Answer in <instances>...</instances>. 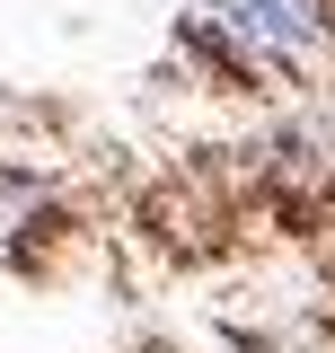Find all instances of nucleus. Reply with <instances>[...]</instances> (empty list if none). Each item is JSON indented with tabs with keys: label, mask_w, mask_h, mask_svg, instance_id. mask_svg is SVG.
<instances>
[{
	"label": "nucleus",
	"mask_w": 335,
	"mask_h": 353,
	"mask_svg": "<svg viewBox=\"0 0 335 353\" xmlns=\"http://www.w3.org/2000/svg\"><path fill=\"white\" fill-rule=\"evenodd\" d=\"M185 44L230 88L318 80L335 62V0H185Z\"/></svg>",
	"instance_id": "nucleus-1"
},
{
	"label": "nucleus",
	"mask_w": 335,
	"mask_h": 353,
	"mask_svg": "<svg viewBox=\"0 0 335 353\" xmlns=\"http://www.w3.org/2000/svg\"><path fill=\"white\" fill-rule=\"evenodd\" d=\"M62 230H71V212H62V185L53 176L0 168V265H36Z\"/></svg>",
	"instance_id": "nucleus-2"
}]
</instances>
